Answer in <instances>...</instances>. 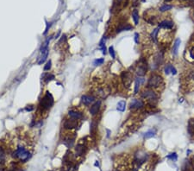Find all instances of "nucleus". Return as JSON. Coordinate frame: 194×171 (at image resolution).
Wrapping results in <instances>:
<instances>
[{"mask_svg":"<svg viewBox=\"0 0 194 171\" xmlns=\"http://www.w3.org/2000/svg\"><path fill=\"white\" fill-rule=\"evenodd\" d=\"M121 78H122V81H123L124 86L130 87V86L131 85L132 81H133V77H132L131 73L128 71H124L122 73Z\"/></svg>","mask_w":194,"mask_h":171,"instance_id":"nucleus-7","label":"nucleus"},{"mask_svg":"<svg viewBox=\"0 0 194 171\" xmlns=\"http://www.w3.org/2000/svg\"><path fill=\"white\" fill-rule=\"evenodd\" d=\"M190 56H191L192 59H194V47L191 48V51H190Z\"/></svg>","mask_w":194,"mask_h":171,"instance_id":"nucleus-39","label":"nucleus"},{"mask_svg":"<svg viewBox=\"0 0 194 171\" xmlns=\"http://www.w3.org/2000/svg\"><path fill=\"white\" fill-rule=\"evenodd\" d=\"M104 62V58H100V59H97L93 62V64L95 66H99V65H102L103 63Z\"/></svg>","mask_w":194,"mask_h":171,"instance_id":"nucleus-30","label":"nucleus"},{"mask_svg":"<svg viewBox=\"0 0 194 171\" xmlns=\"http://www.w3.org/2000/svg\"><path fill=\"white\" fill-rule=\"evenodd\" d=\"M68 116L72 119H78V120H81L83 119L84 118V115L81 111H78V110H69L68 111Z\"/></svg>","mask_w":194,"mask_h":171,"instance_id":"nucleus-10","label":"nucleus"},{"mask_svg":"<svg viewBox=\"0 0 194 171\" xmlns=\"http://www.w3.org/2000/svg\"><path fill=\"white\" fill-rule=\"evenodd\" d=\"M109 52H110V54L111 55V57L114 59L116 57V54H115V51H114V48L111 46V47L109 48Z\"/></svg>","mask_w":194,"mask_h":171,"instance_id":"nucleus-33","label":"nucleus"},{"mask_svg":"<svg viewBox=\"0 0 194 171\" xmlns=\"http://www.w3.org/2000/svg\"><path fill=\"white\" fill-rule=\"evenodd\" d=\"M187 131L191 136L194 135V119H190L188 122V127H187Z\"/></svg>","mask_w":194,"mask_h":171,"instance_id":"nucleus-21","label":"nucleus"},{"mask_svg":"<svg viewBox=\"0 0 194 171\" xmlns=\"http://www.w3.org/2000/svg\"><path fill=\"white\" fill-rule=\"evenodd\" d=\"M50 26H51V23H47V26H46V29L45 31H44L43 35H47V33L48 32V29L50 28Z\"/></svg>","mask_w":194,"mask_h":171,"instance_id":"nucleus-35","label":"nucleus"},{"mask_svg":"<svg viewBox=\"0 0 194 171\" xmlns=\"http://www.w3.org/2000/svg\"><path fill=\"white\" fill-rule=\"evenodd\" d=\"M161 82H162V77L161 75L153 74L148 79V81H147V87H148L149 89H151V88H156L161 85Z\"/></svg>","mask_w":194,"mask_h":171,"instance_id":"nucleus-4","label":"nucleus"},{"mask_svg":"<svg viewBox=\"0 0 194 171\" xmlns=\"http://www.w3.org/2000/svg\"><path fill=\"white\" fill-rule=\"evenodd\" d=\"M41 55L39 57V61H38V64L39 65H41L42 63L46 62V60H47L48 55V48L46 50H44L42 52H41Z\"/></svg>","mask_w":194,"mask_h":171,"instance_id":"nucleus-18","label":"nucleus"},{"mask_svg":"<svg viewBox=\"0 0 194 171\" xmlns=\"http://www.w3.org/2000/svg\"><path fill=\"white\" fill-rule=\"evenodd\" d=\"M135 42H136V43H139V34L138 33L135 34Z\"/></svg>","mask_w":194,"mask_h":171,"instance_id":"nucleus-38","label":"nucleus"},{"mask_svg":"<svg viewBox=\"0 0 194 171\" xmlns=\"http://www.w3.org/2000/svg\"><path fill=\"white\" fill-rule=\"evenodd\" d=\"M155 130H150L148 131H147L146 133L144 134V138H152L155 135Z\"/></svg>","mask_w":194,"mask_h":171,"instance_id":"nucleus-26","label":"nucleus"},{"mask_svg":"<svg viewBox=\"0 0 194 171\" xmlns=\"http://www.w3.org/2000/svg\"><path fill=\"white\" fill-rule=\"evenodd\" d=\"M51 67H52V62L49 60L47 63H46L45 66H44V70H45V71L50 70V69H51Z\"/></svg>","mask_w":194,"mask_h":171,"instance_id":"nucleus-32","label":"nucleus"},{"mask_svg":"<svg viewBox=\"0 0 194 171\" xmlns=\"http://www.w3.org/2000/svg\"><path fill=\"white\" fill-rule=\"evenodd\" d=\"M132 17H133V20L135 22V24L137 25L138 23H139V13H138V10H134L132 12Z\"/></svg>","mask_w":194,"mask_h":171,"instance_id":"nucleus-23","label":"nucleus"},{"mask_svg":"<svg viewBox=\"0 0 194 171\" xmlns=\"http://www.w3.org/2000/svg\"><path fill=\"white\" fill-rule=\"evenodd\" d=\"M136 73L139 77H142V76H144L147 73V66L146 65H139L138 67L136 68Z\"/></svg>","mask_w":194,"mask_h":171,"instance_id":"nucleus-15","label":"nucleus"},{"mask_svg":"<svg viewBox=\"0 0 194 171\" xmlns=\"http://www.w3.org/2000/svg\"><path fill=\"white\" fill-rule=\"evenodd\" d=\"M173 8V5H164L160 7V11L161 12H164V11H166V10H169Z\"/></svg>","mask_w":194,"mask_h":171,"instance_id":"nucleus-27","label":"nucleus"},{"mask_svg":"<svg viewBox=\"0 0 194 171\" xmlns=\"http://www.w3.org/2000/svg\"><path fill=\"white\" fill-rule=\"evenodd\" d=\"M81 102L84 105L88 106L95 103V97L93 95H83L81 97Z\"/></svg>","mask_w":194,"mask_h":171,"instance_id":"nucleus-9","label":"nucleus"},{"mask_svg":"<svg viewBox=\"0 0 194 171\" xmlns=\"http://www.w3.org/2000/svg\"><path fill=\"white\" fill-rule=\"evenodd\" d=\"M166 1H171V0H166Z\"/></svg>","mask_w":194,"mask_h":171,"instance_id":"nucleus-41","label":"nucleus"},{"mask_svg":"<svg viewBox=\"0 0 194 171\" xmlns=\"http://www.w3.org/2000/svg\"><path fill=\"white\" fill-rule=\"evenodd\" d=\"M79 125V120L74 119H67L64 121L63 123V128L67 130H71L73 129H76L78 126Z\"/></svg>","mask_w":194,"mask_h":171,"instance_id":"nucleus-6","label":"nucleus"},{"mask_svg":"<svg viewBox=\"0 0 194 171\" xmlns=\"http://www.w3.org/2000/svg\"><path fill=\"white\" fill-rule=\"evenodd\" d=\"M148 159V155L143 150H138L135 154V159L133 162V171H137L141 166Z\"/></svg>","mask_w":194,"mask_h":171,"instance_id":"nucleus-1","label":"nucleus"},{"mask_svg":"<svg viewBox=\"0 0 194 171\" xmlns=\"http://www.w3.org/2000/svg\"><path fill=\"white\" fill-rule=\"evenodd\" d=\"M86 151V147L84 144L79 143L77 146L75 147V152L77 156H83Z\"/></svg>","mask_w":194,"mask_h":171,"instance_id":"nucleus-16","label":"nucleus"},{"mask_svg":"<svg viewBox=\"0 0 194 171\" xmlns=\"http://www.w3.org/2000/svg\"><path fill=\"white\" fill-rule=\"evenodd\" d=\"M142 83H144V79L142 77H136L135 80V93H137L140 89V86Z\"/></svg>","mask_w":194,"mask_h":171,"instance_id":"nucleus-17","label":"nucleus"},{"mask_svg":"<svg viewBox=\"0 0 194 171\" xmlns=\"http://www.w3.org/2000/svg\"><path fill=\"white\" fill-rule=\"evenodd\" d=\"M167 158L168 159H171L172 161L175 162V161H177V159H178V156H177V153L174 152V153H172V154H170V155H168Z\"/></svg>","mask_w":194,"mask_h":171,"instance_id":"nucleus-29","label":"nucleus"},{"mask_svg":"<svg viewBox=\"0 0 194 171\" xmlns=\"http://www.w3.org/2000/svg\"><path fill=\"white\" fill-rule=\"evenodd\" d=\"M25 110H26L27 111H33L34 110V106L33 105H27Z\"/></svg>","mask_w":194,"mask_h":171,"instance_id":"nucleus-36","label":"nucleus"},{"mask_svg":"<svg viewBox=\"0 0 194 171\" xmlns=\"http://www.w3.org/2000/svg\"><path fill=\"white\" fill-rule=\"evenodd\" d=\"M10 171H15V170H14V169H10Z\"/></svg>","mask_w":194,"mask_h":171,"instance_id":"nucleus-40","label":"nucleus"},{"mask_svg":"<svg viewBox=\"0 0 194 171\" xmlns=\"http://www.w3.org/2000/svg\"><path fill=\"white\" fill-rule=\"evenodd\" d=\"M171 73H172L174 75H175L176 73H177V70H176V68H175V67H174V66H173V65H172V67H171Z\"/></svg>","mask_w":194,"mask_h":171,"instance_id":"nucleus-37","label":"nucleus"},{"mask_svg":"<svg viewBox=\"0 0 194 171\" xmlns=\"http://www.w3.org/2000/svg\"><path fill=\"white\" fill-rule=\"evenodd\" d=\"M171 67H172V65L171 64H168L166 65V67H165V73L166 74H169L171 73Z\"/></svg>","mask_w":194,"mask_h":171,"instance_id":"nucleus-34","label":"nucleus"},{"mask_svg":"<svg viewBox=\"0 0 194 171\" xmlns=\"http://www.w3.org/2000/svg\"><path fill=\"white\" fill-rule=\"evenodd\" d=\"M100 107H101V101L100 100L96 101L95 103H93V104L92 105V106H91V108H90L91 115H92V116L97 115V114L99 112Z\"/></svg>","mask_w":194,"mask_h":171,"instance_id":"nucleus-11","label":"nucleus"},{"mask_svg":"<svg viewBox=\"0 0 194 171\" xmlns=\"http://www.w3.org/2000/svg\"><path fill=\"white\" fill-rule=\"evenodd\" d=\"M141 96H142V98L147 100L149 103H151V104H153L154 102H156L157 101L156 93H155L152 89H149V88L143 91L142 92V94H141Z\"/></svg>","mask_w":194,"mask_h":171,"instance_id":"nucleus-5","label":"nucleus"},{"mask_svg":"<svg viewBox=\"0 0 194 171\" xmlns=\"http://www.w3.org/2000/svg\"><path fill=\"white\" fill-rule=\"evenodd\" d=\"M182 171H194V165L191 160H186L182 167Z\"/></svg>","mask_w":194,"mask_h":171,"instance_id":"nucleus-14","label":"nucleus"},{"mask_svg":"<svg viewBox=\"0 0 194 171\" xmlns=\"http://www.w3.org/2000/svg\"><path fill=\"white\" fill-rule=\"evenodd\" d=\"M180 39H176L175 42H174V47H173V54H174V55H177L178 54V50H179V47H180Z\"/></svg>","mask_w":194,"mask_h":171,"instance_id":"nucleus-19","label":"nucleus"},{"mask_svg":"<svg viewBox=\"0 0 194 171\" xmlns=\"http://www.w3.org/2000/svg\"><path fill=\"white\" fill-rule=\"evenodd\" d=\"M97 127H98V122L95 121V120H92V123H91V127H90V131L92 134H93V133L96 131Z\"/></svg>","mask_w":194,"mask_h":171,"instance_id":"nucleus-24","label":"nucleus"},{"mask_svg":"<svg viewBox=\"0 0 194 171\" xmlns=\"http://www.w3.org/2000/svg\"><path fill=\"white\" fill-rule=\"evenodd\" d=\"M54 105V98L51 95V93H49V92H47L46 94L42 97L39 103V109L41 111H48Z\"/></svg>","mask_w":194,"mask_h":171,"instance_id":"nucleus-2","label":"nucleus"},{"mask_svg":"<svg viewBox=\"0 0 194 171\" xmlns=\"http://www.w3.org/2000/svg\"><path fill=\"white\" fill-rule=\"evenodd\" d=\"M118 1H122V0H118Z\"/></svg>","mask_w":194,"mask_h":171,"instance_id":"nucleus-42","label":"nucleus"},{"mask_svg":"<svg viewBox=\"0 0 194 171\" xmlns=\"http://www.w3.org/2000/svg\"><path fill=\"white\" fill-rule=\"evenodd\" d=\"M75 143V137L74 136H67L64 139H63V143L67 147V148H72L73 146Z\"/></svg>","mask_w":194,"mask_h":171,"instance_id":"nucleus-12","label":"nucleus"},{"mask_svg":"<svg viewBox=\"0 0 194 171\" xmlns=\"http://www.w3.org/2000/svg\"><path fill=\"white\" fill-rule=\"evenodd\" d=\"M133 27L130 24H123V25H120L118 28L117 29V33H120L122 31H126V30H130L132 29Z\"/></svg>","mask_w":194,"mask_h":171,"instance_id":"nucleus-20","label":"nucleus"},{"mask_svg":"<svg viewBox=\"0 0 194 171\" xmlns=\"http://www.w3.org/2000/svg\"><path fill=\"white\" fill-rule=\"evenodd\" d=\"M30 153L28 149H26L24 146H18L13 153V157L16 159H19L21 162H27L30 157Z\"/></svg>","mask_w":194,"mask_h":171,"instance_id":"nucleus-3","label":"nucleus"},{"mask_svg":"<svg viewBox=\"0 0 194 171\" xmlns=\"http://www.w3.org/2000/svg\"><path fill=\"white\" fill-rule=\"evenodd\" d=\"M159 30H160V28L158 27V28L154 29L153 32L151 34V38L153 39V41L155 42V43H156V41H157V35H158V33H159Z\"/></svg>","mask_w":194,"mask_h":171,"instance_id":"nucleus-25","label":"nucleus"},{"mask_svg":"<svg viewBox=\"0 0 194 171\" xmlns=\"http://www.w3.org/2000/svg\"><path fill=\"white\" fill-rule=\"evenodd\" d=\"M193 160H194V157H193Z\"/></svg>","mask_w":194,"mask_h":171,"instance_id":"nucleus-43","label":"nucleus"},{"mask_svg":"<svg viewBox=\"0 0 194 171\" xmlns=\"http://www.w3.org/2000/svg\"><path fill=\"white\" fill-rule=\"evenodd\" d=\"M143 106H144V102L142 100H138V99H133L130 103V109H141Z\"/></svg>","mask_w":194,"mask_h":171,"instance_id":"nucleus-8","label":"nucleus"},{"mask_svg":"<svg viewBox=\"0 0 194 171\" xmlns=\"http://www.w3.org/2000/svg\"><path fill=\"white\" fill-rule=\"evenodd\" d=\"M5 158V152L1 147H0V162L2 161H4Z\"/></svg>","mask_w":194,"mask_h":171,"instance_id":"nucleus-31","label":"nucleus"},{"mask_svg":"<svg viewBox=\"0 0 194 171\" xmlns=\"http://www.w3.org/2000/svg\"><path fill=\"white\" fill-rule=\"evenodd\" d=\"M174 27V23L170 20H164L159 24V28L166 29H171Z\"/></svg>","mask_w":194,"mask_h":171,"instance_id":"nucleus-13","label":"nucleus"},{"mask_svg":"<svg viewBox=\"0 0 194 171\" xmlns=\"http://www.w3.org/2000/svg\"><path fill=\"white\" fill-rule=\"evenodd\" d=\"M41 77H42V79H43L46 82H48V81H51V80L54 79V76L53 75V74H48H48H45V73H44V74L41 76Z\"/></svg>","mask_w":194,"mask_h":171,"instance_id":"nucleus-28","label":"nucleus"},{"mask_svg":"<svg viewBox=\"0 0 194 171\" xmlns=\"http://www.w3.org/2000/svg\"><path fill=\"white\" fill-rule=\"evenodd\" d=\"M126 108V103L125 101H119L117 105V109L119 111H124Z\"/></svg>","mask_w":194,"mask_h":171,"instance_id":"nucleus-22","label":"nucleus"}]
</instances>
